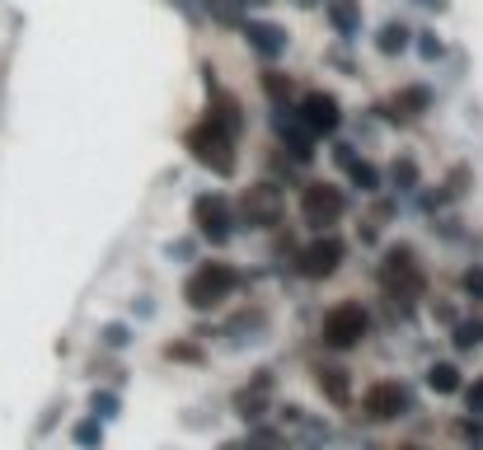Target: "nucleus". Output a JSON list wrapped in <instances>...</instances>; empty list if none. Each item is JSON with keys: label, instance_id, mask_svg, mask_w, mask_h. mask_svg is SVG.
I'll return each instance as SVG.
<instances>
[{"label": "nucleus", "instance_id": "obj_8", "mask_svg": "<svg viewBox=\"0 0 483 450\" xmlns=\"http://www.w3.org/2000/svg\"><path fill=\"white\" fill-rule=\"evenodd\" d=\"M408 408H413V399H408V390L399 380H375L362 394V413L371 422H394V418H404Z\"/></svg>", "mask_w": 483, "mask_h": 450}, {"label": "nucleus", "instance_id": "obj_25", "mask_svg": "<svg viewBox=\"0 0 483 450\" xmlns=\"http://www.w3.org/2000/svg\"><path fill=\"white\" fill-rule=\"evenodd\" d=\"M99 437H103V427H99L94 418L75 427V441H80V446H99Z\"/></svg>", "mask_w": 483, "mask_h": 450}, {"label": "nucleus", "instance_id": "obj_30", "mask_svg": "<svg viewBox=\"0 0 483 450\" xmlns=\"http://www.w3.org/2000/svg\"><path fill=\"white\" fill-rule=\"evenodd\" d=\"M94 413H103V418L118 413V399H113V394H94Z\"/></svg>", "mask_w": 483, "mask_h": 450}, {"label": "nucleus", "instance_id": "obj_19", "mask_svg": "<svg viewBox=\"0 0 483 450\" xmlns=\"http://www.w3.org/2000/svg\"><path fill=\"white\" fill-rule=\"evenodd\" d=\"M427 385H432L436 394H455L460 390V371H455L451 361H436V366H427Z\"/></svg>", "mask_w": 483, "mask_h": 450}, {"label": "nucleus", "instance_id": "obj_26", "mask_svg": "<svg viewBox=\"0 0 483 450\" xmlns=\"http://www.w3.org/2000/svg\"><path fill=\"white\" fill-rule=\"evenodd\" d=\"M127 324H109V329H103V342H109V347H127Z\"/></svg>", "mask_w": 483, "mask_h": 450}, {"label": "nucleus", "instance_id": "obj_29", "mask_svg": "<svg viewBox=\"0 0 483 450\" xmlns=\"http://www.w3.org/2000/svg\"><path fill=\"white\" fill-rule=\"evenodd\" d=\"M465 399H470V413H483V380H479V385H470Z\"/></svg>", "mask_w": 483, "mask_h": 450}, {"label": "nucleus", "instance_id": "obj_4", "mask_svg": "<svg viewBox=\"0 0 483 450\" xmlns=\"http://www.w3.org/2000/svg\"><path fill=\"white\" fill-rule=\"evenodd\" d=\"M371 333V315L362 310L356 300H343V305H333V310L324 315V329H320V338L329 342V347H338V352H347V347H356Z\"/></svg>", "mask_w": 483, "mask_h": 450}, {"label": "nucleus", "instance_id": "obj_20", "mask_svg": "<svg viewBox=\"0 0 483 450\" xmlns=\"http://www.w3.org/2000/svg\"><path fill=\"white\" fill-rule=\"evenodd\" d=\"M277 132H282V141H286V146H291V155H296L301 165H305V160L314 155V151H310V132H301V127H291L286 117H277Z\"/></svg>", "mask_w": 483, "mask_h": 450}, {"label": "nucleus", "instance_id": "obj_18", "mask_svg": "<svg viewBox=\"0 0 483 450\" xmlns=\"http://www.w3.org/2000/svg\"><path fill=\"white\" fill-rule=\"evenodd\" d=\"M230 450H291L282 432H272V427H254L240 446H230Z\"/></svg>", "mask_w": 483, "mask_h": 450}, {"label": "nucleus", "instance_id": "obj_16", "mask_svg": "<svg viewBox=\"0 0 483 450\" xmlns=\"http://www.w3.org/2000/svg\"><path fill=\"white\" fill-rule=\"evenodd\" d=\"M324 10H329V24L343 38H352L362 29V0H324Z\"/></svg>", "mask_w": 483, "mask_h": 450}, {"label": "nucleus", "instance_id": "obj_9", "mask_svg": "<svg viewBox=\"0 0 483 450\" xmlns=\"http://www.w3.org/2000/svg\"><path fill=\"white\" fill-rule=\"evenodd\" d=\"M193 225H198L202 239L225 244L230 235H235V221H230V202H225L221 193H202V197L193 202Z\"/></svg>", "mask_w": 483, "mask_h": 450}, {"label": "nucleus", "instance_id": "obj_2", "mask_svg": "<svg viewBox=\"0 0 483 450\" xmlns=\"http://www.w3.org/2000/svg\"><path fill=\"white\" fill-rule=\"evenodd\" d=\"M183 146L193 151V160H198V165H206V169H212V174H221V178H230V174L240 169L235 136H230V132H221L216 122H206V117H202V122H198V127L188 132V136H183Z\"/></svg>", "mask_w": 483, "mask_h": 450}, {"label": "nucleus", "instance_id": "obj_5", "mask_svg": "<svg viewBox=\"0 0 483 450\" xmlns=\"http://www.w3.org/2000/svg\"><path fill=\"white\" fill-rule=\"evenodd\" d=\"M282 193L272 188V183H254V188H244L240 197V221L249 230H272V225H282Z\"/></svg>", "mask_w": 483, "mask_h": 450}, {"label": "nucleus", "instance_id": "obj_15", "mask_svg": "<svg viewBox=\"0 0 483 450\" xmlns=\"http://www.w3.org/2000/svg\"><path fill=\"white\" fill-rule=\"evenodd\" d=\"M432 108V90L427 85H408V90H399L394 94V104L385 108L394 122H408V117H423Z\"/></svg>", "mask_w": 483, "mask_h": 450}, {"label": "nucleus", "instance_id": "obj_27", "mask_svg": "<svg viewBox=\"0 0 483 450\" xmlns=\"http://www.w3.org/2000/svg\"><path fill=\"white\" fill-rule=\"evenodd\" d=\"M417 38H423V43H417V48H423V56H427V61H436L441 52H446V48H441V38H436L432 29H427V33H417Z\"/></svg>", "mask_w": 483, "mask_h": 450}, {"label": "nucleus", "instance_id": "obj_10", "mask_svg": "<svg viewBox=\"0 0 483 450\" xmlns=\"http://www.w3.org/2000/svg\"><path fill=\"white\" fill-rule=\"evenodd\" d=\"M338 122H343V104H338L333 94L310 90V94L301 99V127H305L310 136H333V132H338Z\"/></svg>", "mask_w": 483, "mask_h": 450}, {"label": "nucleus", "instance_id": "obj_28", "mask_svg": "<svg viewBox=\"0 0 483 450\" xmlns=\"http://www.w3.org/2000/svg\"><path fill=\"white\" fill-rule=\"evenodd\" d=\"M465 291H470L474 300H483V268H470V273H465Z\"/></svg>", "mask_w": 483, "mask_h": 450}, {"label": "nucleus", "instance_id": "obj_1", "mask_svg": "<svg viewBox=\"0 0 483 450\" xmlns=\"http://www.w3.org/2000/svg\"><path fill=\"white\" fill-rule=\"evenodd\" d=\"M381 286L390 300H417L427 291V273L417 263V249L413 244H390L385 258H381Z\"/></svg>", "mask_w": 483, "mask_h": 450}, {"label": "nucleus", "instance_id": "obj_34", "mask_svg": "<svg viewBox=\"0 0 483 450\" xmlns=\"http://www.w3.org/2000/svg\"><path fill=\"white\" fill-rule=\"evenodd\" d=\"M235 5H272V0H235Z\"/></svg>", "mask_w": 483, "mask_h": 450}, {"label": "nucleus", "instance_id": "obj_24", "mask_svg": "<svg viewBox=\"0 0 483 450\" xmlns=\"http://www.w3.org/2000/svg\"><path fill=\"white\" fill-rule=\"evenodd\" d=\"M164 357H170V361H202V352L193 342H170V347H164Z\"/></svg>", "mask_w": 483, "mask_h": 450}, {"label": "nucleus", "instance_id": "obj_22", "mask_svg": "<svg viewBox=\"0 0 483 450\" xmlns=\"http://www.w3.org/2000/svg\"><path fill=\"white\" fill-rule=\"evenodd\" d=\"M343 169L352 174V183H356L362 193H375V188H381V174H375V165H366V160H356V155H352Z\"/></svg>", "mask_w": 483, "mask_h": 450}, {"label": "nucleus", "instance_id": "obj_14", "mask_svg": "<svg viewBox=\"0 0 483 450\" xmlns=\"http://www.w3.org/2000/svg\"><path fill=\"white\" fill-rule=\"evenodd\" d=\"M314 385H320V394H324L333 408H347V403H352V385H347V371H343V366H314Z\"/></svg>", "mask_w": 483, "mask_h": 450}, {"label": "nucleus", "instance_id": "obj_36", "mask_svg": "<svg viewBox=\"0 0 483 450\" xmlns=\"http://www.w3.org/2000/svg\"><path fill=\"white\" fill-rule=\"evenodd\" d=\"M399 450H427V446H417V441H408V446H399Z\"/></svg>", "mask_w": 483, "mask_h": 450}, {"label": "nucleus", "instance_id": "obj_32", "mask_svg": "<svg viewBox=\"0 0 483 450\" xmlns=\"http://www.w3.org/2000/svg\"><path fill=\"white\" fill-rule=\"evenodd\" d=\"M460 437H474V441H483V422H460Z\"/></svg>", "mask_w": 483, "mask_h": 450}, {"label": "nucleus", "instance_id": "obj_33", "mask_svg": "<svg viewBox=\"0 0 483 450\" xmlns=\"http://www.w3.org/2000/svg\"><path fill=\"white\" fill-rule=\"evenodd\" d=\"M291 5H301V10H314V5H320V0H291Z\"/></svg>", "mask_w": 483, "mask_h": 450}, {"label": "nucleus", "instance_id": "obj_31", "mask_svg": "<svg viewBox=\"0 0 483 450\" xmlns=\"http://www.w3.org/2000/svg\"><path fill=\"white\" fill-rule=\"evenodd\" d=\"M465 183H470V169H455V174H451V188H446V193H451V197H460V193H465Z\"/></svg>", "mask_w": 483, "mask_h": 450}, {"label": "nucleus", "instance_id": "obj_13", "mask_svg": "<svg viewBox=\"0 0 483 450\" xmlns=\"http://www.w3.org/2000/svg\"><path fill=\"white\" fill-rule=\"evenodd\" d=\"M240 29H244L249 43H254V52H259V56H268V61H272V56H282V52H286V43H291L282 24H259V19H244Z\"/></svg>", "mask_w": 483, "mask_h": 450}, {"label": "nucleus", "instance_id": "obj_17", "mask_svg": "<svg viewBox=\"0 0 483 450\" xmlns=\"http://www.w3.org/2000/svg\"><path fill=\"white\" fill-rule=\"evenodd\" d=\"M408 24H404V19H390V24L381 29V38H375V48H381L385 56H399V52H404L408 48Z\"/></svg>", "mask_w": 483, "mask_h": 450}, {"label": "nucleus", "instance_id": "obj_12", "mask_svg": "<svg viewBox=\"0 0 483 450\" xmlns=\"http://www.w3.org/2000/svg\"><path fill=\"white\" fill-rule=\"evenodd\" d=\"M206 85H212V80H206ZM206 122H216L221 132H230V136L240 141V132H244V113H240V99L212 85V104H206Z\"/></svg>", "mask_w": 483, "mask_h": 450}, {"label": "nucleus", "instance_id": "obj_35", "mask_svg": "<svg viewBox=\"0 0 483 450\" xmlns=\"http://www.w3.org/2000/svg\"><path fill=\"white\" fill-rule=\"evenodd\" d=\"M417 5H436V10H441V5H446V0H417Z\"/></svg>", "mask_w": 483, "mask_h": 450}, {"label": "nucleus", "instance_id": "obj_3", "mask_svg": "<svg viewBox=\"0 0 483 450\" xmlns=\"http://www.w3.org/2000/svg\"><path fill=\"white\" fill-rule=\"evenodd\" d=\"M240 286V273L230 263H202V268L183 281V300L193 310H216V305L230 300V291Z\"/></svg>", "mask_w": 483, "mask_h": 450}, {"label": "nucleus", "instance_id": "obj_7", "mask_svg": "<svg viewBox=\"0 0 483 450\" xmlns=\"http://www.w3.org/2000/svg\"><path fill=\"white\" fill-rule=\"evenodd\" d=\"M343 254H347V244H343L338 235L320 230V239H310L305 249H301V277H310V281L333 277V273L343 268Z\"/></svg>", "mask_w": 483, "mask_h": 450}, {"label": "nucleus", "instance_id": "obj_6", "mask_svg": "<svg viewBox=\"0 0 483 450\" xmlns=\"http://www.w3.org/2000/svg\"><path fill=\"white\" fill-rule=\"evenodd\" d=\"M343 193L333 188V183H305V193H301V216L305 225H314V230H329V225H338L343 221Z\"/></svg>", "mask_w": 483, "mask_h": 450}, {"label": "nucleus", "instance_id": "obj_21", "mask_svg": "<svg viewBox=\"0 0 483 450\" xmlns=\"http://www.w3.org/2000/svg\"><path fill=\"white\" fill-rule=\"evenodd\" d=\"M263 90H268V99H272V108H282V113H286V99H291V75H282V71H263Z\"/></svg>", "mask_w": 483, "mask_h": 450}, {"label": "nucleus", "instance_id": "obj_23", "mask_svg": "<svg viewBox=\"0 0 483 450\" xmlns=\"http://www.w3.org/2000/svg\"><path fill=\"white\" fill-rule=\"evenodd\" d=\"M390 178H394V188H417V165L413 160H394Z\"/></svg>", "mask_w": 483, "mask_h": 450}, {"label": "nucleus", "instance_id": "obj_11", "mask_svg": "<svg viewBox=\"0 0 483 450\" xmlns=\"http://www.w3.org/2000/svg\"><path fill=\"white\" fill-rule=\"evenodd\" d=\"M230 408H235V418H244V422H263V418H268V408H272V371H259V376H254V385L235 390Z\"/></svg>", "mask_w": 483, "mask_h": 450}]
</instances>
